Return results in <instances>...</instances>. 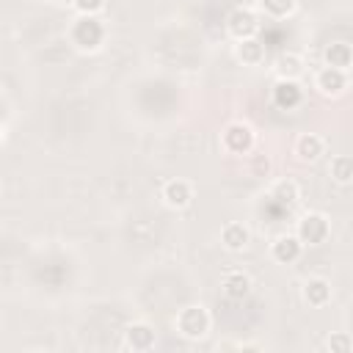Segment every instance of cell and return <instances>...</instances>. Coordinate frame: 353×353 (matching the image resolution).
<instances>
[{"instance_id": "6da1fadb", "label": "cell", "mask_w": 353, "mask_h": 353, "mask_svg": "<svg viewBox=\"0 0 353 353\" xmlns=\"http://www.w3.org/2000/svg\"><path fill=\"white\" fill-rule=\"evenodd\" d=\"M108 41V25L102 17H74L69 25V44L83 52V55H94L105 47Z\"/></svg>"}, {"instance_id": "7a4b0ae2", "label": "cell", "mask_w": 353, "mask_h": 353, "mask_svg": "<svg viewBox=\"0 0 353 353\" xmlns=\"http://www.w3.org/2000/svg\"><path fill=\"white\" fill-rule=\"evenodd\" d=\"M174 328H176V334H179L182 339L199 342V339H204V336L210 334V328H212V314H210L201 303H188V306H182V309L176 312Z\"/></svg>"}, {"instance_id": "3957f363", "label": "cell", "mask_w": 353, "mask_h": 353, "mask_svg": "<svg viewBox=\"0 0 353 353\" xmlns=\"http://www.w3.org/2000/svg\"><path fill=\"white\" fill-rule=\"evenodd\" d=\"M221 149L226 152V154H232V157H245V154H251L254 152V146H256V132H254V127L248 124V121H243V119H234V121H229L223 130H221Z\"/></svg>"}, {"instance_id": "277c9868", "label": "cell", "mask_w": 353, "mask_h": 353, "mask_svg": "<svg viewBox=\"0 0 353 353\" xmlns=\"http://www.w3.org/2000/svg\"><path fill=\"white\" fill-rule=\"evenodd\" d=\"M223 28L229 33L232 41H243V39H254L259 36V28H262V17L256 14V8L251 6H234L226 19H223Z\"/></svg>"}, {"instance_id": "5b68a950", "label": "cell", "mask_w": 353, "mask_h": 353, "mask_svg": "<svg viewBox=\"0 0 353 353\" xmlns=\"http://www.w3.org/2000/svg\"><path fill=\"white\" fill-rule=\"evenodd\" d=\"M292 234L303 243V248H306V245H323V243H328V237H331V221H328L325 212H317V210L303 212V215L298 218Z\"/></svg>"}, {"instance_id": "8992f818", "label": "cell", "mask_w": 353, "mask_h": 353, "mask_svg": "<svg viewBox=\"0 0 353 353\" xmlns=\"http://www.w3.org/2000/svg\"><path fill=\"white\" fill-rule=\"evenodd\" d=\"M312 88L323 97V99H339L347 94L350 88V72H342V69H334V66H320L314 74H312Z\"/></svg>"}, {"instance_id": "52a82bcc", "label": "cell", "mask_w": 353, "mask_h": 353, "mask_svg": "<svg viewBox=\"0 0 353 353\" xmlns=\"http://www.w3.org/2000/svg\"><path fill=\"white\" fill-rule=\"evenodd\" d=\"M160 199H163V204H165L168 210H176V212H179V210H188V207L193 204V199H196L193 182L185 179V176H174V179L163 182Z\"/></svg>"}, {"instance_id": "ba28073f", "label": "cell", "mask_w": 353, "mask_h": 353, "mask_svg": "<svg viewBox=\"0 0 353 353\" xmlns=\"http://www.w3.org/2000/svg\"><path fill=\"white\" fill-rule=\"evenodd\" d=\"M157 345V331L146 320H135L124 328V347L132 353H146Z\"/></svg>"}, {"instance_id": "9c48e42d", "label": "cell", "mask_w": 353, "mask_h": 353, "mask_svg": "<svg viewBox=\"0 0 353 353\" xmlns=\"http://www.w3.org/2000/svg\"><path fill=\"white\" fill-rule=\"evenodd\" d=\"M270 102L279 110H298L303 105V88L298 80H276L270 85Z\"/></svg>"}, {"instance_id": "30bf717a", "label": "cell", "mask_w": 353, "mask_h": 353, "mask_svg": "<svg viewBox=\"0 0 353 353\" xmlns=\"http://www.w3.org/2000/svg\"><path fill=\"white\" fill-rule=\"evenodd\" d=\"M325 149H328V143H325V138H323L320 132H301V135L295 138V143H292L295 160H298V163H306V165L317 163V160L325 154Z\"/></svg>"}, {"instance_id": "8fae6325", "label": "cell", "mask_w": 353, "mask_h": 353, "mask_svg": "<svg viewBox=\"0 0 353 353\" xmlns=\"http://www.w3.org/2000/svg\"><path fill=\"white\" fill-rule=\"evenodd\" d=\"M301 298L309 309H325L334 298V290H331V281L323 279V276H309L303 284H301Z\"/></svg>"}, {"instance_id": "7c38bea8", "label": "cell", "mask_w": 353, "mask_h": 353, "mask_svg": "<svg viewBox=\"0 0 353 353\" xmlns=\"http://www.w3.org/2000/svg\"><path fill=\"white\" fill-rule=\"evenodd\" d=\"M303 256V243L295 234H279L270 243V259L276 265H295Z\"/></svg>"}, {"instance_id": "4fadbf2b", "label": "cell", "mask_w": 353, "mask_h": 353, "mask_svg": "<svg viewBox=\"0 0 353 353\" xmlns=\"http://www.w3.org/2000/svg\"><path fill=\"white\" fill-rule=\"evenodd\" d=\"M273 74L276 80H301L306 74V58L298 52H279L273 58Z\"/></svg>"}, {"instance_id": "5bb4252c", "label": "cell", "mask_w": 353, "mask_h": 353, "mask_svg": "<svg viewBox=\"0 0 353 353\" xmlns=\"http://www.w3.org/2000/svg\"><path fill=\"white\" fill-rule=\"evenodd\" d=\"M251 276L245 270H226L221 276V292L229 301H245L251 295Z\"/></svg>"}, {"instance_id": "9a60e30c", "label": "cell", "mask_w": 353, "mask_h": 353, "mask_svg": "<svg viewBox=\"0 0 353 353\" xmlns=\"http://www.w3.org/2000/svg\"><path fill=\"white\" fill-rule=\"evenodd\" d=\"M248 243H251V229H248L245 223H240V221H226V223L221 226V245H223L226 251L240 254V251L248 248Z\"/></svg>"}, {"instance_id": "2e32d148", "label": "cell", "mask_w": 353, "mask_h": 353, "mask_svg": "<svg viewBox=\"0 0 353 353\" xmlns=\"http://www.w3.org/2000/svg\"><path fill=\"white\" fill-rule=\"evenodd\" d=\"M234 58H237L243 66H262L265 58H268V50H265V44L254 36V39L234 41Z\"/></svg>"}, {"instance_id": "e0dca14e", "label": "cell", "mask_w": 353, "mask_h": 353, "mask_svg": "<svg viewBox=\"0 0 353 353\" xmlns=\"http://www.w3.org/2000/svg\"><path fill=\"white\" fill-rule=\"evenodd\" d=\"M323 63L325 66H334V69H342V72H350V66H353V47L347 41H331V44H325Z\"/></svg>"}, {"instance_id": "ac0fdd59", "label": "cell", "mask_w": 353, "mask_h": 353, "mask_svg": "<svg viewBox=\"0 0 353 353\" xmlns=\"http://www.w3.org/2000/svg\"><path fill=\"white\" fill-rule=\"evenodd\" d=\"M298 8V0H256V14L265 19H287Z\"/></svg>"}, {"instance_id": "d6986e66", "label": "cell", "mask_w": 353, "mask_h": 353, "mask_svg": "<svg viewBox=\"0 0 353 353\" xmlns=\"http://www.w3.org/2000/svg\"><path fill=\"white\" fill-rule=\"evenodd\" d=\"M328 174L336 185L347 188L353 182V157L350 154H334L331 163H328Z\"/></svg>"}, {"instance_id": "ffe728a7", "label": "cell", "mask_w": 353, "mask_h": 353, "mask_svg": "<svg viewBox=\"0 0 353 353\" xmlns=\"http://www.w3.org/2000/svg\"><path fill=\"white\" fill-rule=\"evenodd\" d=\"M270 199H276L279 204H295L298 199H301V188H298V182L295 179H290V176H281V179H276L273 182V188H270Z\"/></svg>"}, {"instance_id": "44dd1931", "label": "cell", "mask_w": 353, "mask_h": 353, "mask_svg": "<svg viewBox=\"0 0 353 353\" xmlns=\"http://www.w3.org/2000/svg\"><path fill=\"white\" fill-rule=\"evenodd\" d=\"M325 347L331 353H350L353 350V336L347 331H334L328 339H325Z\"/></svg>"}, {"instance_id": "7402d4cb", "label": "cell", "mask_w": 353, "mask_h": 353, "mask_svg": "<svg viewBox=\"0 0 353 353\" xmlns=\"http://www.w3.org/2000/svg\"><path fill=\"white\" fill-rule=\"evenodd\" d=\"M69 3H72L74 14H80V17H99L108 6V0H69Z\"/></svg>"}, {"instance_id": "603a6c76", "label": "cell", "mask_w": 353, "mask_h": 353, "mask_svg": "<svg viewBox=\"0 0 353 353\" xmlns=\"http://www.w3.org/2000/svg\"><path fill=\"white\" fill-rule=\"evenodd\" d=\"M270 168L273 165H270V157L268 154H251V174L254 176H259V179L262 176H270Z\"/></svg>"}, {"instance_id": "cb8c5ba5", "label": "cell", "mask_w": 353, "mask_h": 353, "mask_svg": "<svg viewBox=\"0 0 353 353\" xmlns=\"http://www.w3.org/2000/svg\"><path fill=\"white\" fill-rule=\"evenodd\" d=\"M3 135H6V132H3V124H0V143H3Z\"/></svg>"}, {"instance_id": "d4e9b609", "label": "cell", "mask_w": 353, "mask_h": 353, "mask_svg": "<svg viewBox=\"0 0 353 353\" xmlns=\"http://www.w3.org/2000/svg\"><path fill=\"white\" fill-rule=\"evenodd\" d=\"M0 193H3V182H0Z\"/></svg>"}]
</instances>
